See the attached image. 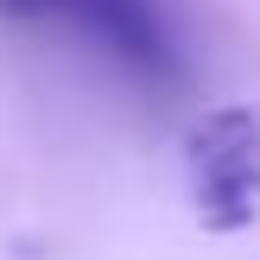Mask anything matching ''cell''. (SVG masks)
<instances>
[{
	"instance_id": "obj_2",
	"label": "cell",
	"mask_w": 260,
	"mask_h": 260,
	"mask_svg": "<svg viewBox=\"0 0 260 260\" xmlns=\"http://www.w3.org/2000/svg\"><path fill=\"white\" fill-rule=\"evenodd\" d=\"M184 172L203 229H248L260 210V102L203 114L184 140Z\"/></svg>"
},
{
	"instance_id": "obj_1",
	"label": "cell",
	"mask_w": 260,
	"mask_h": 260,
	"mask_svg": "<svg viewBox=\"0 0 260 260\" xmlns=\"http://www.w3.org/2000/svg\"><path fill=\"white\" fill-rule=\"evenodd\" d=\"M0 13L76 32L89 51H102L114 70H127L146 89L184 83V45L165 0H0Z\"/></svg>"
}]
</instances>
